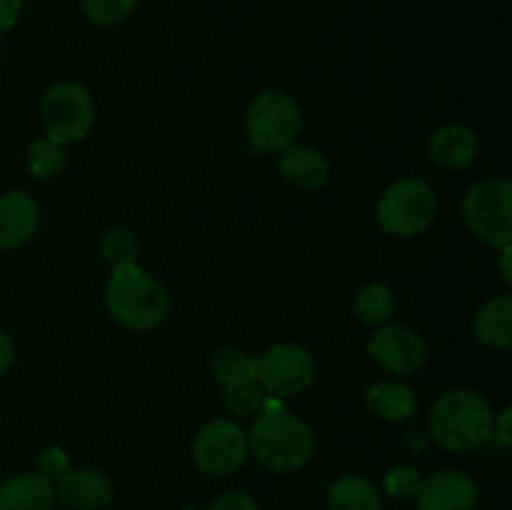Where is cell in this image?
<instances>
[{"label":"cell","mask_w":512,"mask_h":510,"mask_svg":"<svg viewBox=\"0 0 512 510\" xmlns=\"http://www.w3.org/2000/svg\"><path fill=\"white\" fill-rule=\"evenodd\" d=\"M248 448L273 473H295L313 458L315 435L303 418L283 408L280 398L268 395L248 430Z\"/></svg>","instance_id":"obj_1"},{"label":"cell","mask_w":512,"mask_h":510,"mask_svg":"<svg viewBox=\"0 0 512 510\" xmlns=\"http://www.w3.org/2000/svg\"><path fill=\"white\" fill-rule=\"evenodd\" d=\"M495 413L488 400L468 388L448 390L428 415V438L448 453H468L493 440Z\"/></svg>","instance_id":"obj_2"},{"label":"cell","mask_w":512,"mask_h":510,"mask_svg":"<svg viewBox=\"0 0 512 510\" xmlns=\"http://www.w3.org/2000/svg\"><path fill=\"white\" fill-rule=\"evenodd\" d=\"M105 308L118 325L145 333L168 318L170 295L158 278L133 263L113 268L105 285Z\"/></svg>","instance_id":"obj_3"},{"label":"cell","mask_w":512,"mask_h":510,"mask_svg":"<svg viewBox=\"0 0 512 510\" xmlns=\"http://www.w3.org/2000/svg\"><path fill=\"white\" fill-rule=\"evenodd\" d=\"M303 130V113L293 95L270 88L255 95L245 115V135L253 153H283Z\"/></svg>","instance_id":"obj_4"},{"label":"cell","mask_w":512,"mask_h":510,"mask_svg":"<svg viewBox=\"0 0 512 510\" xmlns=\"http://www.w3.org/2000/svg\"><path fill=\"white\" fill-rule=\"evenodd\" d=\"M438 215L433 185L420 178H400L378 200V223L395 238L425 233Z\"/></svg>","instance_id":"obj_5"},{"label":"cell","mask_w":512,"mask_h":510,"mask_svg":"<svg viewBox=\"0 0 512 510\" xmlns=\"http://www.w3.org/2000/svg\"><path fill=\"white\" fill-rule=\"evenodd\" d=\"M463 223L493 248L512 243V183L508 178L478 180L463 198Z\"/></svg>","instance_id":"obj_6"},{"label":"cell","mask_w":512,"mask_h":510,"mask_svg":"<svg viewBox=\"0 0 512 510\" xmlns=\"http://www.w3.org/2000/svg\"><path fill=\"white\" fill-rule=\"evenodd\" d=\"M40 115H43L45 138L60 145L80 143L88 138L95 123L93 95L85 85L73 83V80L55 83L45 93Z\"/></svg>","instance_id":"obj_7"},{"label":"cell","mask_w":512,"mask_h":510,"mask_svg":"<svg viewBox=\"0 0 512 510\" xmlns=\"http://www.w3.org/2000/svg\"><path fill=\"white\" fill-rule=\"evenodd\" d=\"M255 380L273 398H293L313 385L315 360L300 343H278L265 350L253 365Z\"/></svg>","instance_id":"obj_8"},{"label":"cell","mask_w":512,"mask_h":510,"mask_svg":"<svg viewBox=\"0 0 512 510\" xmlns=\"http://www.w3.org/2000/svg\"><path fill=\"white\" fill-rule=\"evenodd\" d=\"M248 453V433L228 418H215L203 425L190 448L195 468L210 478L235 473L245 463Z\"/></svg>","instance_id":"obj_9"},{"label":"cell","mask_w":512,"mask_h":510,"mask_svg":"<svg viewBox=\"0 0 512 510\" xmlns=\"http://www.w3.org/2000/svg\"><path fill=\"white\" fill-rule=\"evenodd\" d=\"M368 355L390 375H415L425 365L423 338L403 323H385L368 343Z\"/></svg>","instance_id":"obj_10"},{"label":"cell","mask_w":512,"mask_h":510,"mask_svg":"<svg viewBox=\"0 0 512 510\" xmlns=\"http://www.w3.org/2000/svg\"><path fill=\"white\" fill-rule=\"evenodd\" d=\"M413 498L418 510H475L478 483L463 470H438L420 478Z\"/></svg>","instance_id":"obj_11"},{"label":"cell","mask_w":512,"mask_h":510,"mask_svg":"<svg viewBox=\"0 0 512 510\" xmlns=\"http://www.w3.org/2000/svg\"><path fill=\"white\" fill-rule=\"evenodd\" d=\"M55 498L73 510H100L113 500V480L95 468H65L55 475Z\"/></svg>","instance_id":"obj_12"},{"label":"cell","mask_w":512,"mask_h":510,"mask_svg":"<svg viewBox=\"0 0 512 510\" xmlns=\"http://www.w3.org/2000/svg\"><path fill=\"white\" fill-rule=\"evenodd\" d=\"M40 225V208L25 190L0 195V248L13 250L28 243Z\"/></svg>","instance_id":"obj_13"},{"label":"cell","mask_w":512,"mask_h":510,"mask_svg":"<svg viewBox=\"0 0 512 510\" xmlns=\"http://www.w3.org/2000/svg\"><path fill=\"white\" fill-rule=\"evenodd\" d=\"M480 153V140L473 128L463 123H448L435 130L428 140V155L435 165L448 170L468 168Z\"/></svg>","instance_id":"obj_14"},{"label":"cell","mask_w":512,"mask_h":510,"mask_svg":"<svg viewBox=\"0 0 512 510\" xmlns=\"http://www.w3.org/2000/svg\"><path fill=\"white\" fill-rule=\"evenodd\" d=\"M53 478L45 473H18L0 483V510H53Z\"/></svg>","instance_id":"obj_15"},{"label":"cell","mask_w":512,"mask_h":510,"mask_svg":"<svg viewBox=\"0 0 512 510\" xmlns=\"http://www.w3.org/2000/svg\"><path fill=\"white\" fill-rule=\"evenodd\" d=\"M278 170L283 180L293 188L300 190H318L328 183L330 163L318 148L308 145H290L280 153Z\"/></svg>","instance_id":"obj_16"},{"label":"cell","mask_w":512,"mask_h":510,"mask_svg":"<svg viewBox=\"0 0 512 510\" xmlns=\"http://www.w3.org/2000/svg\"><path fill=\"white\" fill-rule=\"evenodd\" d=\"M365 405L370 413L388 423H405L418 410V395L410 385L398 383V380H380L365 390Z\"/></svg>","instance_id":"obj_17"},{"label":"cell","mask_w":512,"mask_h":510,"mask_svg":"<svg viewBox=\"0 0 512 510\" xmlns=\"http://www.w3.org/2000/svg\"><path fill=\"white\" fill-rule=\"evenodd\" d=\"M475 338L495 350H508L512 345V298L508 293L485 300L475 313Z\"/></svg>","instance_id":"obj_18"},{"label":"cell","mask_w":512,"mask_h":510,"mask_svg":"<svg viewBox=\"0 0 512 510\" xmlns=\"http://www.w3.org/2000/svg\"><path fill=\"white\" fill-rule=\"evenodd\" d=\"M328 510H383V495L365 475H343L328 488Z\"/></svg>","instance_id":"obj_19"},{"label":"cell","mask_w":512,"mask_h":510,"mask_svg":"<svg viewBox=\"0 0 512 510\" xmlns=\"http://www.w3.org/2000/svg\"><path fill=\"white\" fill-rule=\"evenodd\" d=\"M395 310V295L385 283H368L358 290L353 303L355 318L370 328H380L388 323Z\"/></svg>","instance_id":"obj_20"},{"label":"cell","mask_w":512,"mask_h":510,"mask_svg":"<svg viewBox=\"0 0 512 510\" xmlns=\"http://www.w3.org/2000/svg\"><path fill=\"white\" fill-rule=\"evenodd\" d=\"M253 365V355L243 348H235V345H225L210 360V370H213V378L218 380L220 388H225L230 383H238V380L255 378Z\"/></svg>","instance_id":"obj_21"},{"label":"cell","mask_w":512,"mask_h":510,"mask_svg":"<svg viewBox=\"0 0 512 510\" xmlns=\"http://www.w3.org/2000/svg\"><path fill=\"white\" fill-rule=\"evenodd\" d=\"M265 400H268V393L260 388L255 378L238 380V383H230L223 388L225 410L235 418H253L263 410Z\"/></svg>","instance_id":"obj_22"},{"label":"cell","mask_w":512,"mask_h":510,"mask_svg":"<svg viewBox=\"0 0 512 510\" xmlns=\"http://www.w3.org/2000/svg\"><path fill=\"white\" fill-rule=\"evenodd\" d=\"M25 160H28L30 175H35L38 180H48L63 173L68 165V153H65V145L50 138H38L30 143Z\"/></svg>","instance_id":"obj_23"},{"label":"cell","mask_w":512,"mask_h":510,"mask_svg":"<svg viewBox=\"0 0 512 510\" xmlns=\"http://www.w3.org/2000/svg\"><path fill=\"white\" fill-rule=\"evenodd\" d=\"M140 243L138 235L130 228L115 225L100 235V255L110 268H123V265H133L138 260Z\"/></svg>","instance_id":"obj_24"},{"label":"cell","mask_w":512,"mask_h":510,"mask_svg":"<svg viewBox=\"0 0 512 510\" xmlns=\"http://www.w3.org/2000/svg\"><path fill=\"white\" fill-rule=\"evenodd\" d=\"M140 0H80L85 18L95 25H118L135 13Z\"/></svg>","instance_id":"obj_25"},{"label":"cell","mask_w":512,"mask_h":510,"mask_svg":"<svg viewBox=\"0 0 512 510\" xmlns=\"http://www.w3.org/2000/svg\"><path fill=\"white\" fill-rule=\"evenodd\" d=\"M418 483L420 473L415 468H410V465H398V468H393L385 475V490H388V495L400 500L413 498L415 490H418Z\"/></svg>","instance_id":"obj_26"},{"label":"cell","mask_w":512,"mask_h":510,"mask_svg":"<svg viewBox=\"0 0 512 510\" xmlns=\"http://www.w3.org/2000/svg\"><path fill=\"white\" fill-rule=\"evenodd\" d=\"M208 510H260V505L248 493H223L213 500Z\"/></svg>","instance_id":"obj_27"},{"label":"cell","mask_w":512,"mask_h":510,"mask_svg":"<svg viewBox=\"0 0 512 510\" xmlns=\"http://www.w3.org/2000/svg\"><path fill=\"white\" fill-rule=\"evenodd\" d=\"M38 463H40V473L45 475H58L60 470L68 468V458H65L60 448H48L45 453H40Z\"/></svg>","instance_id":"obj_28"},{"label":"cell","mask_w":512,"mask_h":510,"mask_svg":"<svg viewBox=\"0 0 512 510\" xmlns=\"http://www.w3.org/2000/svg\"><path fill=\"white\" fill-rule=\"evenodd\" d=\"M23 10V0H0V33L15 28Z\"/></svg>","instance_id":"obj_29"},{"label":"cell","mask_w":512,"mask_h":510,"mask_svg":"<svg viewBox=\"0 0 512 510\" xmlns=\"http://www.w3.org/2000/svg\"><path fill=\"white\" fill-rule=\"evenodd\" d=\"M13 363H15V343L13 338H10V333H5V330L0 328V378L13 368Z\"/></svg>","instance_id":"obj_30"},{"label":"cell","mask_w":512,"mask_h":510,"mask_svg":"<svg viewBox=\"0 0 512 510\" xmlns=\"http://www.w3.org/2000/svg\"><path fill=\"white\" fill-rule=\"evenodd\" d=\"M510 408H505L503 413L495 415V423H493V440H498L503 448H510L512 445V435H510Z\"/></svg>","instance_id":"obj_31"},{"label":"cell","mask_w":512,"mask_h":510,"mask_svg":"<svg viewBox=\"0 0 512 510\" xmlns=\"http://www.w3.org/2000/svg\"><path fill=\"white\" fill-rule=\"evenodd\" d=\"M510 258H512V243L503 245L500 248V273H503L505 283H512V268H510Z\"/></svg>","instance_id":"obj_32"},{"label":"cell","mask_w":512,"mask_h":510,"mask_svg":"<svg viewBox=\"0 0 512 510\" xmlns=\"http://www.w3.org/2000/svg\"><path fill=\"white\" fill-rule=\"evenodd\" d=\"M180 510H200V508H193V505H185V508H180Z\"/></svg>","instance_id":"obj_33"}]
</instances>
